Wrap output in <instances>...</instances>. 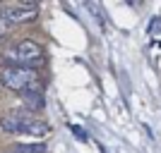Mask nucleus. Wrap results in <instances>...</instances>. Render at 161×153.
Wrapping results in <instances>:
<instances>
[{"label":"nucleus","mask_w":161,"mask_h":153,"mask_svg":"<svg viewBox=\"0 0 161 153\" xmlns=\"http://www.w3.org/2000/svg\"><path fill=\"white\" fill-rule=\"evenodd\" d=\"M72 132L77 134V139H80V141H87V134H84V129H80V127H72Z\"/></svg>","instance_id":"0eeeda50"},{"label":"nucleus","mask_w":161,"mask_h":153,"mask_svg":"<svg viewBox=\"0 0 161 153\" xmlns=\"http://www.w3.org/2000/svg\"><path fill=\"white\" fill-rule=\"evenodd\" d=\"M39 14V7L29 5V3H12V5H0V19L14 27V24H27L34 22Z\"/></svg>","instance_id":"20e7f679"},{"label":"nucleus","mask_w":161,"mask_h":153,"mask_svg":"<svg viewBox=\"0 0 161 153\" xmlns=\"http://www.w3.org/2000/svg\"><path fill=\"white\" fill-rule=\"evenodd\" d=\"M0 129L12 136H31V139H46L51 134V125L27 113H7L0 117Z\"/></svg>","instance_id":"f257e3e1"},{"label":"nucleus","mask_w":161,"mask_h":153,"mask_svg":"<svg viewBox=\"0 0 161 153\" xmlns=\"http://www.w3.org/2000/svg\"><path fill=\"white\" fill-rule=\"evenodd\" d=\"M10 153H43V146H19Z\"/></svg>","instance_id":"423d86ee"},{"label":"nucleus","mask_w":161,"mask_h":153,"mask_svg":"<svg viewBox=\"0 0 161 153\" xmlns=\"http://www.w3.org/2000/svg\"><path fill=\"white\" fill-rule=\"evenodd\" d=\"M10 29H12V27H10V24H5V22L0 19V36H5V33L10 31Z\"/></svg>","instance_id":"6e6552de"},{"label":"nucleus","mask_w":161,"mask_h":153,"mask_svg":"<svg viewBox=\"0 0 161 153\" xmlns=\"http://www.w3.org/2000/svg\"><path fill=\"white\" fill-rule=\"evenodd\" d=\"M7 67H24V69H36L43 65V48L36 41H19L5 50Z\"/></svg>","instance_id":"f03ea898"},{"label":"nucleus","mask_w":161,"mask_h":153,"mask_svg":"<svg viewBox=\"0 0 161 153\" xmlns=\"http://www.w3.org/2000/svg\"><path fill=\"white\" fill-rule=\"evenodd\" d=\"M0 84L14 93H27L34 89H43L36 69H24V67H3L0 69Z\"/></svg>","instance_id":"7ed1b4c3"},{"label":"nucleus","mask_w":161,"mask_h":153,"mask_svg":"<svg viewBox=\"0 0 161 153\" xmlns=\"http://www.w3.org/2000/svg\"><path fill=\"white\" fill-rule=\"evenodd\" d=\"M22 98H24V103H27L31 110H41V108H43V89H34V91L22 93Z\"/></svg>","instance_id":"39448f33"}]
</instances>
